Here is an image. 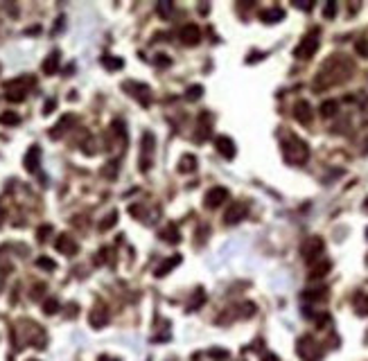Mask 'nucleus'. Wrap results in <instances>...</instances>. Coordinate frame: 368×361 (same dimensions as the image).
<instances>
[{
  "label": "nucleus",
  "mask_w": 368,
  "mask_h": 361,
  "mask_svg": "<svg viewBox=\"0 0 368 361\" xmlns=\"http://www.w3.org/2000/svg\"><path fill=\"white\" fill-rule=\"evenodd\" d=\"M282 156L289 165H303L310 158V147L305 140H300L298 135H289L282 142Z\"/></svg>",
  "instance_id": "nucleus-1"
},
{
  "label": "nucleus",
  "mask_w": 368,
  "mask_h": 361,
  "mask_svg": "<svg viewBox=\"0 0 368 361\" xmlns=\"http://www.w3.org/2000/svg\"><path fill=\"white\" fill-rule=\"evenodd\" d=\"M34 86V77H16V79H9V82H5V97L7 102H14V104H18V102H23L25 97H27L29 88Z\"/></svg>",
  "instance_id": "nucleus-2"
},
{
  "label": "nucleus",
  "mask_w": 368,
  "mask_h": 361,
  "mask_svg": "<svg viewBox=\"0 0 368 361\" xmlns=\"http://www.w3.org/2000/svg\"><path fill=\"white\" fill-rule=\"evenodd\" d=\"M319 45H321V32H319V29H312L310 34H305V39H300V43H298L296 50H294V57L296 59L314 57Z\"/></svg>",
  "instance_id": "nucleus-3"
},
{
  "label": "nucleus",
  "mask_w": 368,
  "mask_h": 361,
  "mask_svg": "<svg viewBox=\"0 0 368 361\" xmlns=\"http://www.w3.org/2000/svg\"><path fill=\"white\" fill-rule=\"evenodd\" d=\"M296 352L303 361H321L323 359V348L316 343L312 337H300L296 343Z\"/></svg>",
  "instance_id": "nucleus-4"
},
{
  "label": "nucleus",
  "mask_w": 368,
  "mask_h": 361,
  "mask_svg": "<svg viewBox=\"0 0 368 361\" xmlns=\"http://www.w3.org/2000/svg\"><path fill=\"white\" fill-rule=\"evenodd\" d=\"M323 250H325V242H323L321 237H307L303 242V246H300V255H303V260L307 264H314V262H319L321 260V255H323Z\"/></svg>",
  "instance_id": "nucleus-5"
},
{
  "label": "nucleus",
  "mask_w": 368,
  "mask_h": 361,
  "mask_svg": "<svg viewBox=\"0 0 368 361\" xmlns=\"http://www.w3.org/2000/svg\"><path fill=\"white\" fill-rule=\"evenodd\" d=\"M154 147H156V138L149 131H145L142 134V142H140V172H149V167H152Z\"/></svg>",
  "instance_id": "nucleus-6"
},
{
  "label": "nucleus",
  "mask_w": 368,
  "mask_h": 361,
  "mask_svg": "<svg viewBox=\"0 0 368 361\" xmlns=\"http://www.w3.org/2000/svg\"><path fill=\"white\" fill-rule=\"evenodd\" d=\"M246 212H249V205L244 201H233V203L228 205L226 215H224V222L228 226H235V224H240L242 219H246Z\"/></svg>",
  "instance_id": "nucleus-7"
},
{
  "label": "nucleus",
  "mask_w": 368,
  "mask_h": 361,
  "mask_svg": "<svg viewBox=\"0 0 368 361\" xmlns=\"http://www.w3.org/2000/svg\"><path fill=\"white\" fill-rule=\"evenodd\" d=\"M224 201H228V190H226V187H222V185L210 187V190L206 192V197H204L206 208H219Z\"/></svg>",
  "instance_id": "nucleus-8"
},
{
  "label": "nucleus",
  "mask_w": 368,
  "mask_h": 361,
  "mask_svg": "<svg viewBox=\"0 0 368 361\" xmlns=\"http://www.w3.org/2000/svg\"><path fill=\"white\" fill-rule=\"evenodd\" d=\"M124 88H127V90H131V97H136L142 106H149V104H152V93H149V88H147L145 84L127 82V84H124Z\"/></svg>",
  "instance_id": "nucleus-9"
},
{
  "label": "nucleus",
  "mask_w": 368,
  "mask_h": 361,
  "mask_svg": "<svg viewBox=\"0 0 368 361\" xmlns=\"http://www.w3.org/2000/svg\"><path fill=\"white\" fill-rule=\"evenodd\" d=\"M75 122H77V117L72 115V113H66V115L61 117V120H59V122L52 127V131H50V138H52V140H59L61 135L68 134V131L75 127Z\"/></svg>",
  "instance_id": "nucleus-10"
},
{
  "label": "nucleus",
  "mask_w": 368,
  "mask_h": 361,
  "mask_svg": "<svg viewBox=\"0 0 368 361\" xmlns=\"http://www.w3.org/2000/svg\"><path fill=\"white\" fill-rule=\"evenodd\" d=\"M179 39H181L183 45H197L199 39H201V29H199V25L187 23V25H183V27H181Z\"/></svg>",
  "instance_id": "nucleus-11"
},
{
  "label": "nucleus",
  "mask_w": 368,
  "mask_h": 361,
  "mask_svg": "<svg viewBox=\"0 0 368 361\" xmlns=\"http://www.w3.org/2000/svg\"><path fill=\"white\" fill-rule=\"evenodd\" d=\"M215 147H217V152L222 154L224 158H235V154H237L233 138H228V135H217V138H215Z\"/></svg>",
  "instance_id": "nucleus-12"
},
{
  "label": "nucleus",
  "mask_w": 368,
  "mask_h": 361,
  "mask_svg": "<svg viewBox=\"0 0 368 361\" xmlns=\"http://www.w3.org/2000/svg\"><path fill=\"white\" fill-rule=\"evenodd\" d=\"M39 165H41V147L32 145L29 152L25 154V169L29 174H34V172H39Z\"/></svg>",
  "instance_id": "nucleus-13"
},
{
  "label": "nucleus",
  "mask_w": 368,
  "mask_h": 361,
  "mask_svg": "<svg viewBox=\"0 0 368 361\" xmlns=\"http://www.w3.org/2000/svg\"><path fill=\"white\" fill-rule=\"evenodd\" d=\"M294 117H296L300 124H312V117H314V113H312V106L307 104L305 99L296 102V104H294Z\"/></svg>",
  "instance_id": "nucleus-14"
},
{
  "label": "nucleus",
  "mask_w": 368,
  "mask_h": 361,
  "mask_svg": "<svg viewBox=\"0 0 368 361\" xmlns=\"http://www.w3.org/2000/svg\"><path fill=\"white\" fill-rule=\"evenodd\" d=\"M54 248L61 253V255H75L77 253V242L70 235H59L57 242H54Z\"/></svg>",
  "instance_id": "nucleus-15"
},
{
  "label": "nucleus",
  "mask_w": 368,
  "mask_h": 361,
  "mask_svg": "<svg viewBox=\"0 0 368 361\" xmlns=\"http://www.w3.org/2000/svg\"><path fill=\"white\" fill-rule=\"evenodd\" d=\"M59 64H61V54H59V50H52V52L43 59V64H41L43 75H57Z\"/></svg>",
  "instance_id": "nucleus-16"
},
{
  "label": "nucleus",
  "mask_w": 368,
  "mask_h": 361,
  "mask_svg": "<svg viewBox=\"0 0 368 361\" xmlns=\"http://www.w3.org/2000/svg\"><path fill=\"white\" fill-rule=\"evenodd\" d=\"M88 323H91V327H95V330L104 327L106 323H109V309H106V307H95L93 312L88 314Z\"/></svg>",
  "instance_id": "nucleus-17"
},
{
  "label": "nucleus",
  "mask_w": 368,
  "mask_h": 361,
  "mask_svg": "<svg viewBox=\"0 0 368 361\" xmlns=\"http://www.w3.org/2000/svg\"><path fill=\"white\" fill-rule=\"evenodd\" d=\"M330 269H332V262H330V260H325V257H321L319 262H314V264H312V269H310V280L325 278Z\"/></svg>",
  "instance_id": "nucleus-18"
},
{
  "label": "nucleus",
  "mask_w": 368,
  "mask_h": 361,
  "mask_svg": "<svg viewBox=\"0 0 368 361\" xmlns=\"http://www.w3.org/2000/svg\"><path fill=\"white\" fill-rule=\"evenodd\" d=\"M181 264V255H172V257H167L161 267H156V278H165V275L170 273L172 269H176Z\"/></svg>",
  "instance_id": "nucleus-19"
},
{
  "label": "nucleus",
  "mask_w": 368,
  "mask_h": 361,
  "mask_svg": "<svg viewBox=\"0 0 368 361\" xmlns=\"http://www.w3.org/2000/svg\"><path fill=\"white\" fill-rule=\"evenodd\" d=\"M260 18H262V23L274 25V23H278V21L285 18V12H282L280 7H271V9H264V12L260 14Z\"/></svg>",
  "instance_id": "nucleus-20"
},
{
  "label": "nucleus",
  "mask_w": 368,
  "mask_h": 361,
  "mask_svg": "<svg viewBox=\"0 0 368 361\" xmlns=\"http://www.w3.org/2000/svg\"><path fill=\"white\" fill-rule=\"evenodd\" d=\"M161 237H163V242H167V244H179V242H181V233H179V228H176L174 224L165 226L163 230H161Z\"/></svg>",
  "instance_id": "nucleus-21"
},
{
  "label": "nucleus",
  "mask_w": 368,
  "mask_h": 361,
  "mask_svg": "<svg viewBox=\"0 0 368 361\" xmlns=\"http://www.w3.org/2000/svg\"><path fill=\"white\" fill-rule=\"evenodd\" d=\"M352 305H355L357 314L359 316H368V293H357L355 300H352Z\"/></svg>",
  "instance_id": "nucleus-22"
},
{
  "label": "nucleus",
  "mask_w": 368,
  "mask_h": 361,
  "mask_svg": "<svg viewBox=\"0 0 368 361\" xmlns=\"http://www.w3.org/2000/svg\"><path fill=\"white\" fill-rule=\"evenodd\" d=\"M194 167H197V156H192V154H185V156H181V160H179V172L187 174V172H192Z\"/></svg>",
  "instance_id": "nucleus-23"
},
{
  "label": "nucleus",
  "mask_w": 368,
  "mask_h": 361,
  "mask_svg": "<svg viewBox=\"0 0 368 361\" xmlns=\"http://www.w3.org/2000/svg\"><path fill=\"white\" fill-rule=\"evenodd\" d=\"M319 111H321V115H323V117H332V115H337V111H339V102H337V99H325V102L321 104V109H319Z\"/></svg>",
  "instance_id": "nucleus-24"
},
{
  "label": "nucleus",
  "mask_w": 368,
  "mask_h": 361,
  "mask_svg": "<svg viewBox=\"0 0 368 361\" xmlns=\"http://www.w3.org/2000/svg\"><path fill=\"white\" fill-rule=\"evenodd\" d=\"M102 66H104L106 70H120L124 66V61L120 57H111V54H104L102 57Z\"/></svg>",
  "instance_id": "nucleus-25"
},
{
  "label": "nucleus",
  "mask_w": 368,
  "mask_h": 361,
  "mask_svg": "<svg viewBox=\"0 0 368 361\" xmlns=\"http://www.w3.org/2000/svg\"><path fill=\"white\" fill-rule=\"evenodd\" d=\"M117 224V210H111V212H109V215L104 217V219H102V222H99V230H102V233H104V230H109V228H113Z\"/></svg>",
  "instance_id": "nucleus-26"
},
{
  "label": "nucleus",
  "mask_w": 368,
  "mask_h": 361,
  "mask_svg": "<svg viewBox=\"0 0 368 361\" xmlns=\"http://www.w3.org/2000/svg\"><path fill=\"white\" fill-rule=\"evenodd\" d=\"M208 120H210V115H208V113H201V115H199V129H201V131L197 134L199 140H204L206 135H208V131H210V129H208Z\"/></svg>",
  "instance_id": "nucleus-27"
},
{
  "label": "nucleus",
  "mask_w": 368,
  "mask_h": 361,
  "mask_svg": "<svg viewBox=\"0 0 368 361\" xmlns=\"http://www.w3.org/2000/svg\"><path fill=\"white\" fill-rule=\"evenodd\" d=\"M206 303V293H204V289H197V292H194V298L192 300H190V312H197L199 307H201V305Z\"/></svg>",
  "instance_id": "nucleus-28"
},
{
  "label": "nucleus",
  "mask_w": 368,
  "mask_h": 361,
  "mask_svg": "<svg viewBox=\"0 0 368 361\" xmlns=\"http://www.w3.org/2000/svg\"><path fill=\"white\" fill-rule=\"evenodd\" d=\"M18 122H21V115H18V113H14V111H7V113H2V115H0V124L14 127V124H18Z\"/></svg>",
  "instance_id": "nucleus-29"
},
{
  "label": "nucleus",
  "mask_w": 368,
  "mask_h": 361,
  "mask_svg": "<svg viewBox=\"0 0 368 361\" xmlns=\"http://www.w3.org/2000/svg\"><path fill=\"white\" fill-rule=\"evenodd\" d=\"M172 9H174V2H170V0H163V2H158L156 5L158 16H163V18H170Z\"/></svg>",
  "instance_id": "nucleus-30"
},
{
  "label": "nucleus",
  "mask_w": 368,
  "mask_h": 361,
  "mask_svg": "<svg viewBox=\"0 0 368 361\" xmlns=\"http://www.w3.org/2000/svg\"><path fill=\"white\" fill-rule=\"evenodd\" d=\"M305 300H323V298H327V289H310V292L303 293Z\"/></svg>",
  "instance_id": "nucleus-31"
},
{
  "label": "nucleus",
  "mask_w": 368,
  "mask_h": 361,
  "mask_svg": "<svg viewBox=\"0 0 368 361\" xmlns=\"http://www.w3.org/2000/svg\"><path fill=\"white\" fill-rule=\"evenodd\" d=\"M43 312H46L47 316L57 314V312H59V300H57V298H47L46 303H43Z\"/></svg>",
  "instance_id": "nucleus-32"
},
{
  "label": "nucleus",
  "mask_w": 368,
  "mask_h": 361,
  "mask_svg": "<svg viewBox=\"0 0 368 361\" xmlns=\"http://www.w3.org/2000/svg\"><path fill=\"white\" fill-rule=\"evenodd\" d=\"M208 357H210V359H215V361H226L228 357V350H219V348H210L208 350Z\"/></svg>",
  "instance_id": "nucleus-33"
},
{
  "label": "nucleus",
  "mask_w": 368,
  "mask_h": 361,
  "mask_svg": "<svg viewBox=\"0 0 368 361\" xmlns=\"http://www.w3.org/2000/svg\"><path fill=\"white\" fill-rule=\"evenodd\" d=\"M36 267L46 269V271H54V269H57V262L50 260V257H39V260H36Z\"/></svg>",
  "instance_id": "nucleus-34"
},
{
  "label": "nucleus",
  "mask_w": 368,
  "mask_h": 361,
  "mask_svg": "<svg viewBox=\"0 0 368 361\" xmlns=\"http://www.w3.org/2000/svg\"><path fill=\"white\" fill-rule=\"evenodd\" d=\"M334 16H337V2H325V7H323V18H325V21H332Z\"/></svg>",
  "instance_id": "nucleus-35"
},
{
  "label": "nucleus",
  "mask_w": 368,
  "mask_h": 361,
  "mask_svg": "<svg viewBox=\"0 0 368 361\" xmlns=\"http://www.w3.org/2000/svg\"><path fill=\"white\" fill-rule=\"evenodd\" d=\"M102 174H104L106 179H115V174H117V163H115V160L106 163V167L102 169Z\"/></svg>",
  "instance_id": "nucleus-36"
},
{
  "label": "nucleus",
  "mask_w": 368,
  "mask_h": 361,
  "mask_svg": "<svg viewBox=\"0 0 368 361\" xmlns=\"http://www.w3.org/2000/svg\"><path fill=\"white\" fill-rule=\"evenodd\" d=\"M355 50H357V54H359V57L366 59L368 57V41H366V39H359V41L355 43Z\"/></svg>",
  "instance_id": "nucleus-37"
},
{
  "label": "nucleus",
  "mask_w": 368,
  "mask_h": 361,
  "mask_svg": "<svg viewBox=\"0 0 368 361\" xmlns=\"http://www.w3.org/2000/svg\"><path fill=\"white\" fill-rule=\"evenodd\" d=\"M50 233H52V226H50V224H46V226H39V230H36V239H39V242H46Z\"/></svg>",
  "instance_id": "nucleus-38"
},
{
  "label": "nucleus",
  "mask_w": 368,
  "mask_h": 361,
  "mask_svg": "<svg viewBox=\"0 0 368 361\" xmlns=\"http://www.w3.org/2000/svg\"><path fill=\"white\" fill-rule=\"evenodd\" d=\"M201 93H204V86H190V88H187V93H185V97L187 99H199V97H201Z\"/></svg>",
  "instance_id": "nucleus-39"
},
{
  "label": "nucleus",
  "mask_w": 368,
  "mask_h": 361,
  "mask_svg": "<svg viewBox=\"0 0 368 361\" xmlns=\"http://www.w3.org/2000/svg\"><path fill=\"white\" fill-rule=\"evenodd\" d=\"M172 61H170V57L167 54H156V66H161V68H167Z\"/></svg>",
  "instance_id": "nucleus-40"
},
{
  "label": "nucleus",
  "mask_w": 368,
  "mask_h": 361,
  "mask_svg": "<svg viewBox=\"0 0 368 361\" xmlns=\"http://www.w3.org/2000/svg\"><path fill=\"white\" fill-rule=\"evenodd\" d=\"M54 106H57V99H47L46 106H43V115H50L54 111Z\"/></svg>",
  "instance_id": "nucleus-41"
},
{
  "label": "nucleus",
  "mask_w": 368,
  "mask_h": 361,
  "mask_svg": "<svg viewBox=\"0 0 368 361\" xmlns=\"http://www.w3.org/2000/svg\"><path fill=\"white\" fill-rule=\"evenodd\" d=\"M296 7H298V9H307V12H310V9H312V2H296Z\"/></svg>",
  "instance_id": "nucleus-42"
},
{
  "label": "nucleus",
  "mask_w": 368,
  "mask_h": 361,
  "mask_svg": "<svg viewBox=\"0 0 368 361\" xmlns=\"http://www.w3.org/2000/svg\"><path fill=\"white\" fill-rule=\"evenodd\" d=\"M262 361H280V359H278L276 355H271V352H267V355L262 357Z\"/></svg>",
  "instance_id": "nucleus-43"
},
{
  "label": "nucleus",
  "mask_w": 368,
  "mask_h": 361,
  "mask_svg": "<svg viewBox=\"0 0 368 361\" xmlns=\"http://www.w3.org/2000/svg\"><path fill=\"white\" fill-rule=\"evenodd\" d=\"M97 361H117V359H113V357H106V355H102Z\"/></svg>",
  "instance_id": "nucleus-44"
},
{
  "label": "nucleus",
  "mask_w": 368,
  "mask_h": 361,
  "mask_svg": "<svg viewBox=\"0 0 368 361\" xmlns=\"http://www.w3.org/2000/svg\"><path fill=\"white\" fill-rule=\"evenodd\" d=\"M27 361H36V359H27Z\"/></svg>",
  "instance_id": "nucleus-45"
}]
</instances>
